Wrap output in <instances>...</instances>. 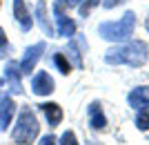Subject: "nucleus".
<instances>
[{"mask_svg": "<svg viewBox=\"0 0 149 145\" xmlns=\"http://www.w3.org/2000/svg\"><path fill=\"white\" fill-rule=\"evenodd\" d=\"M149 58V47L143 40H134V43L111 47L105 54L107 65H129V67H143Z\"/></svg>", "mask_w": 149, "mask_h": 145, "instance_id": "1", "label": "nucleus"}, {"mask_svg": "<svg viewBox=\"0 0 149 145\" xmlns=\"http://www.w3.org/2000/svg\"><path fill=\"white\" fill-rule=\"evenodd\" d=\"M38 130H40V125H38V118L33 114V109L29 105H25L18 114V123H16V127L11 132V139L18 145H31V141L38 136Z\"/></svg>", "mask_w": 149, "mask_h": 145, "instance_id": "2", "label": "nucleus"}, {"mask_svg": "<svg viewBox=\"0 0 149 145\" xmlns=\"http://www.w3.org/2000/svg\"><path fill=\"white\" fill-rule=\"evenodd\" d=\"M136 29V13L134 11H125V16L118 22H102L98 27V34L105 40H111V43H123V40H129L131 34Z\"/></svg>", "mask_w": 149, "mask_h": 145, "instance_id": "3", "label": "nucleus"}, {"mask_svg": "<svg viewBox=\"0 0 149 145\" xmlns=\"http://www.w3.org/2000/svg\"><path fill=\"white\" fill-rule=\"evenodd\" d=\"M42 54H45V43H36V45H31V47H27L25 58H22V60H20V65H18L20 74H31Z\"/></svg>", "mask_w": 149, "mask_h": 145, "instance_id": "4", "label": "nucleus"}, {"mask_svg": "<svg viewBox=\"0 0 149 145\" xmlns=\"http://www.w3.org/2000/svg\"><path fill=\"white\" fill-rule=\"evenodd\" d=\"M54 11H56V20H58V34H60L62 38L76 36V22L65 13L62 2H56V5H54Z\"/></svg>", "mask_w": 149, "mask_h": 145, "instance_id": "5", "label": "nucleus"}, {"mask_svg": "<svg viewBox=\"0 0 149 145\" xmlns=\"http://www.w3.org/2000/svg\"><path fill=\"white\" fill-rule=\"evenodd\" d=\"M54 78H51L47 71H38L36 76H33V81H31V92L36 96H49L51 92H54Z\"/></svg>", "mask_w": 149, "mask_h": 145, "instance_id": "6", "label": "nucleus"}, {"mask_svg": "<svg viewBox=\"0 0 149 145\" xmlns=\"http://www.w3.org/2000/svg\"><path fill=\"white\" fill-rule=\"evenodd\" d=\"M13 18L18 20V25L22 32H31L33 27V20H31V13L27 9L25 0H13Z\"/></svg>", "mask_w": 149, "mask_h": 145, "instance_id": "7", "label": "nucleus"}, {"mask_svg": "<svg viewBox=\"0 0 149 145\" xmlns=\"http://www.w3.org/2000/svg\"><path fill=\"white\" fill-rule=\"evenodd\" d=\"M127 101H129V105H131L134 109H145V107H149V87H147V85H143V87L131 89L129 96H127Z\"/></svg>", "mask_w": 149, "mask_h": 145, "instance_id": "8", "label": "nucleus"}, {"mask_svg": "<svg viewBox=\"0 0 149 145\" xmlns=\"http://www.w3.org/2000/svg\"><path fill=\"white\" fill-rule=\"evenodd\" d=\"M13 114H16V103H13L9 96H2V98H0V130H2V132L9 127Z\"/></svg>", "mask_w": 149, "mask_h": 145, "instance_id": "9", "label": "nucleus"}, {"mask_svg": "<svg viewBox=\"0 0 149 145\" xmlns=\"http://www.w3.org/2000/svg\"><path fill=\"white\" fill-rule=\"evenodd\" d=\"M5 81L9 83V87H11L13 94H20L22 92V83H20V69L16 63H9L5 69Z\"/></svg>", "mask_w": 149, "mask_h": 145, "instance_id": "10", "label": "nucleus"}, {"mask_svg": "<svg viewBox=\"0 0 149 145\" xmlns=\"http://www.w3.org/2000/svg\"><path fill=\"white\" fill-rule=\"evenodd\" d=\"M40 112L47 116L49 127H56L58 123L62 120V107H60V105H56V103H42V105H40Z\"/></svg>", "mask_w": 149, "mask_h": 145, "instance_id": "11", "label": "nucleus"}, {"mask_svg": "<svg viewBox=\"0 0 149 145\" xmlns=\"http://www.w3.org/2000/svg\"><path fill=\"white\" fill-rule=\"evenodd\" d=\"M89 125L93 130H105L107 127V118H105V112L100 107V103H91L89 105Z\"/></svg>", "mask_w": 149, "mask_h": 145, "instance_id": "12", "label": "nucleus"}, {"mask_svg": "<svg viewBox=\"0 0 149 145\" xmlns=\"http://www.w3.org/2000/svg\"><path fill=\"white\" fill-rule=\"evenodd\" d=\"M36 18H38V22H40V27H42L45 36H54V27H51L49 18H47V7H45L42 0L36 5Z\"/></svg>", "mask_w": 149, "mask_h": 145, "instance_id": "13", "label": "nucleus"}, {"mask_svg": "<svg viewBox=\"0 0 149 145\" xmlns=\"http://www.w3.org/2000/svg\"><path fill=\"white\" fill-rule=\"evenodd\" d=\"M54 63H56V67L62 71V74H69V71H71V65H69V60H67L65 54H56V56H54Z\"/></svg>", "mask_w": 149, "mask_h": 145, "instance_id": "14", "label": "nucleus"}, {"mask_svg": "<svg viewBox=\"0 0 149 145\" xmlns=\"http://www.w3.org/2000/svg\"><path fill=\"white\" fill-rule=\"evenodd\" d=\"M136 127L138 130H149V109H140V114H138L136 118Z\"/></svg>", "mask_w": 149, "mask_h": 145, "instance_id": "15", "label": "nucleus"}, {"mask_svg": "<svg viewBox=\"0 0 149 145\" xmlns=\"http://www.w3.org/2000/svg\"><path fill=\"white\" fill-rule=\"evenodd\" d=\"M98 2H100V0H85V2L80 5V16H82V18H87L89 11H91V9L98 5Z\"/></svg>", "mask_w": 149, "mask_h": 145, "instance_id": "16", "label": "nucleus"}, {"mask_svg": "<svg viewBox=\"0 0 149 145\" xmlns=\"http://www.w3.org/2000/svg\"><path fill=\"white\" fill-rule=\"evenodd\" d=\"M60 145H80V143L76 141V134L71 132V130H67V132L62 134V139H60Z\"/></svg>", "mask_w": 149, "mask_h": 145, "instance_id": "17", "label": "nucleus"}, {"mask_svg": "<svg viewBox=\"0 0 149 145\" xmlns=\"http://www.w3.org/2000/svg\"><path fill=\"white\" fill-rule=\"evenodd\" d=\"M123 2H125V0H102V5H105L107 9H113L116 5H123Z\"/></svg>", "mask_w": 149, "mask_h": 145, "instance_id": "18", "label": "nucleus"}, {"mask_svg": "<svg viewBox=\"0 0 149 145\" xmlns=\"http://www.w3.org/2000/svg\"><path fill=\"white\" fill-rule=\"evenodd\" d=\"M40 145H56V139H54V136H42V141H40Z\"/></svg>", "mask_w": 149, "mask_h": 145, "instance_id": "19", "label": "nucleus"}, {"mask_svg": "<svg viewBox=\"0 0 149 145\" xmlns=\"http://www.w3.org/2000/svg\"><path fill=\"white\" fill-rule=\"evenodd\" d=\"M7 47V36H5V29L0 27V49H5Z\"/></svg>", "mask_w": 149, "mask_h": 145, "instance_id": "20", "label": "nucleus"}, {"mask_svg": "<svg viewBox=\"0 0 149 145\" xmlns=\"http://www.w3.org/2000/svg\"><path fill=\"white\" fill-rule=\"evenodd\" d=\"M65 2H67L69 7H76V5H78V2H82V0H65Z\"/></svg>", "mask_w": 149, "mask_h": 145, "instance_id": "21", "label": "nucleus"}, {"mask_svg": "<svg viewBox=\"0 0 149 145\" xmlns=\"http://www.w3.org/2000/svg\"><path fill=\"white\" fill-rule=\"evenodd\" d=\"M145 27H147V32H149V16H147V20H145Z\"/></svg>", "mask_w": 149, "mask_h": 145, "instance_id": "22", "label": "nucleus"}, {"mask_svg": "<svg viewBox=\"0 0 149 145\" xmlns=\"http://www.w3.org/2000/svg\"><path fill=\"white\" fill-rule=\"evenodd\" d=\"M0 85H2V78H0Z\"/></svg>", "mask_w": 149, "mask_h": 145, "instance_id": "23", "label": "nucleus"}]
</instances>
